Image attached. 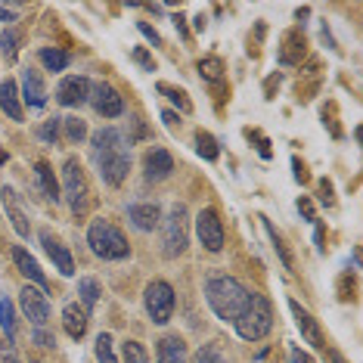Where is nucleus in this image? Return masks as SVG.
I'll use <instances>...</instances> for the list:
<instances>
[{
  "label": "nucleus",
  "instance_id": "nucleus-19",
  "mask_svg": "<svg viewBox=\"0 0 363 363\" xmlns=\"http://www.w3.org/2000/svg\"><path fill=\"white\" fill-rule=\"evenodd\" d=\"M128 218H130V224H134L137 230H143V233H150V230L159 227V220H162V208L155 202H134L128 208Z\"/></svg>",
  "mask_w": 363,
  "mask_h": 363
},
{
  "label": "nucleus",
  "instance_id": "nucleus-12",
  "mask_svg": "<svg viewBox=\"0 0 363 363\" xmlns=\"http://www.w3.org/2000/svg\"><path fill=\"white\" fill-rule=\"evenodd\" d=\"M90 81L81 78V75H69L60 81V87H56V100H60V106H69V109H75V106L87 103L90 100Z\"/></svg>",
  "mask_w": 363,
  "mask_h": 363
},
{
  "label": "nucleus",
  "instance_id": "nucleus-4",
  "mask_svg": "<svg viewBox=\"0 0 363 363\" xmlns=\"http://www.w3.org/2000/svg\"><path fill=\"white\" fill-rule=\"evenodd\" d=\"M233 326H236V333L242 335L245 342H261V338L270 333V326H274V304L264 298V295L252 292V298H249V304H245L242 317H239Z\"/></svg>",
  "mask_w": 363,
  "mask_h": 363
},
{
  "label": "nucleus",
  "instance_id": "nucleus-8",
  "mask_svg": "<svg viewBox=\"0 0 363 363\" xmlns=\"http://www.w3.org/2000/svg\"><path fill=\"white\" fill-rule=\"evenodd\" d=\"M38 242L44 245V252L50 255V261L60 267L62 277H75V258H72L69 245H65L60 236L50 233V230H38Z\"/></svg>",
  "mask_w": 363,
  "mask_h": 363
},
{
  "label": "nucleus",
  "instance_id": "nucleus-5",
  "mask_svg": "<svg viewBox=\"0 0 363 363\" xmlns=\"http://www.w3.org/2000/svg\"><path fill=\"white\" fill-rule=\"evenodd\" d=\"M189 245V218H186V205L177 202L171 205L168 218L162 224V258H180Z\"/></svg>",
  "mask_w": 363,
  "mask_h": 363
},
{
  "label": "nucleus",
  "instance_id": "nucleus-35",
  "mask_svg": "<svg viewBox=\"0 0 363 363\" xmlns=\"http://www.w3.org/2000/svg\"><path fill=\"white\" fill-rule=\"evenodd\" d=\"M0 363H22L19 351H16L13 342H6V338H0Z\"/></svg>",
  "mask_w": 363,
  "mask_h": 363
},
{
  "label": "nucleus",
  "instance_id": "nucleus-10",
  "mask_svg": "<svg viewBox=\"0 0 363 363\" xmlns=\"http://www.w3.org/2000/svg\"><path fill=\"white\" fill-rule=\"evenodd\" d=\"M90 103H94V109L100 112L103 118H118V115L125 112V100H121V94L112 84H106V81L90 87Z\"/></svg>",
  "mask_w": 363,
  "mask_h": 363
},
{
  "label": "nucleus",
  "instance_id": "nucleus-11",
  "mask_svg": "<svg viewBox=\"0 0 363 363\" xmlns=\"http://www.w3.org/2000/svg\"><path fill=\"white\" fill-rule=\"evenodd\" d=\"M196 233H199L202 245L208 252H220L224 249V227H220V218L214 208H205L199 214V220H196Z\"/></svg>",
  "mask_w": 363,
  "mask_h": 363
},
{
  "label": "nucleus",
  "instance_id": "nucleus-27",
  "mask_svg": "<svg viewBox=\"0 0 363 363\" xmlns=\"http://www.w3.org/2000/svg\"><path fill=\"white\" fill-rule=\"evenodd\" d=\"M112 335L109 333H100V335H96V345H94V348H96V360H100V363H118V354H115V348H112Z\"/></svg>",
  "mask_w": 363,
  "mask_h": 363
},
{
  "label": "nucleus",
  "instance_id": "nucleus-22",
  "mask_svg": "<svg viewBox=\"0 0 363 363\" xmlns=\"http://www.w3.org/2000/svg\"><path fill=\"white\" fill-rule=\"evenodd\" d=\"M35 177H38V184L44 186V193L50 196L53 202H60V184H56L50 164H47V162H38V164H35Z\"/></svg>",
  "mask_w": 363,
  "mask_h": 363
},
{
  "label": "nucleus",
  "instance_id": "nucleus-16",
  "mask_svg": "<svg viewBox=\"0 0 363 363\" xmlns=\"http://www.w3.org/2000/svg\"><path fill=\"white\" fill-rule=\"evenodd\" d=\"M13 264L16 267H19V274L26 277V279H31V283H35L40 292L47 295V289H50V283H47V277H44V270H40V264L31 258V255L22 249V245H13Z\"/></svg>",
  "mask_w": 363,
  "mask_h": 363
},
{
  "label": "nucleus",
  "instance_id": "nucleus-6",
  "mask_svg": "<svg viewBox=\"0 0 363 363\" xmlns=\"http://www.w3.org/2000/svg\"><path fill=\"white\" fill-rule=\"evenodd\" d=\"M62 196L75 218H87L90 186H87V177H84V171H81L78 159H65V164H62Z\"/></svg>",
  "mask_w": 363,
  "mask_h": 363
},
{
  "label": "nucleus",
  "instance_id": "nucleus-37",
  "mask_svg": "<svg viewBox=\"0 0 363 363\" xmlns=\"http://www.w3.org/2000/svg\"><path fill=\"white\" fill-rule=\"evenodd\" d=\"M199 72H202V78H220V60H202Z\"/></svg>",
  "mask_w": 363,
  "mask_h": 363
},
{
  "label": "nucleus",
  "instance_id": "nucleus-9",
  "mask_svg": "<svg viewBox=\"0 0 363 363\" xmlns=\"http://www.w3.org/2000/svg\"><path fill=\"white\" fill-rule=\"evenodd\" d=\"M19 304H22V311H26V317L38 326H47V320H50V301H47V295L40 292L38 286H26L19 292Z\"/></svg>",
  "mask_w": 363,
  "mask_h": 363
},
{
  "label": "nucleus",
  "instance_id": "nucleus-14",
  "mask_svg": "<svg viewBox=\"0 0 363 363\" xmlns=\"http://www.w3.org/2000/svg\"><path fill=\"white\" fill-rule=\"evenodd\" d=\"M289 311H292L295 326H298V333L304 335V342H308L311 348H323L326 342H323V333H320V323H317V320H313L311 313L304 311V308H301V304L295 301V298H289Z\"/></svg>",
  "mask_w": 363,
  "mask_h": 363
},
{
  "label": "nucleus",
  "instance_id": "nucleus-17",
  "mask_svg": "<svg viewBox=\"0 0 363 363\" xmlns=\"http://www.w3.org/2000/svg\"><path fill=\"white\" fill-rule=\"evenodd\" d=\"M155 357L159 363H189V348L180 335H162L155 342Z\"/></svg>",
  "mask_w": 363,
  "mask_h": 363
},
{
  "label": "nucleus",
  "instance_id": "nucleus-21",
  "mask_svg": "<svg viewBox=\"0 0 363 363\" xmlns=\"http://www.w3.org/2000/svg\"><path fill=\"white\" fill-rule=\"evenodd\" d=\"M62 326L65 333H69L72 338H81L87 333V313L78 308V304H65L62 308Z\"/></svg>",
  "mask_w": 363,
  "mask_h": 363
},
{
  "label": "nucleus",
  "instance_id": "nucleus-32",
  "mask_svg": "<svg viewBox=\"0 0 363 363\" xmlns=\"http://www.w3.org/2000/svg\"><path fill=\"white\" fill-rule=\"evenodd\" d=\"M159 94H162V96H168V100L174 103L177 109H186V112L193 109V103L186 100V94H184V90H180V87H171V84H159Z\"/></svg>",
  "mask_w": 363,
  "mask_h": 363
},
{
  "label": "nucleus",
  "instance_id": "nucleus-39",
  "mask_svg": "<svg viewBox=\"0 0 363 363\" xmlns=\"http://www.w3.org/2000/svg\"><path fill=\"white\" fill-rule=\"evenodd\" d=\"M137 28H140V31H143V35H146V38H150V40H152V44H155V47H162V38H159V35H155V31H152L150 26H146V22H137Z\"/></svg>",
  "mask_w": 363,
  "mask_h": 363
},
{
  "label": "nucleus",
  "instance_id": "nucleus-2",
  "mask_svg": "<svg viewBox=\"0 0 363 363\" xmlns=\"http://www.w3.org/2000/svg\"><path fill=\"white\" fill-rule=\"evenodd\" d=\"M252 292L233 277H208L205 279V301L211 304V311L227 323H236L242 317L245 304H249Z\"/></svg>",
  "mask_w": 363,
  "mask_h": 363
},
{
  "label": "nucleus",
  "instance_id": "nucleus-40",
  "mask_svg": "<svg viewBox=\"0 0 363 363\" xmlns=\"http://www.w3.org/2000/svg\"><path fill=\"white\" fill-rule=\"evenodd\" d=\"M298 211H301V218H304V220H313V202L298 199Z\"/></svg>",
  "mask_w": 363,
  "mask_h": 363
},
{
  "label": "nucleus",
  "instance_id": "nucleus-41",
  "mask_svg": "<svg viewBox=\"0 0 363 363\" xmlns=\"http://www.w3.org/2000/svg\"><path fill=\"white\" fill-rule=\"evenodd\" d=\"M289 354H292V363H311L308 354H304L301 348H295V345H292V348H289Z\"/></svg>",
  "mask_w": 363,
  "mask_h": 363
},
{
  "label": "nucleus",
  "instance_id": "nucleus-33",
  "mask_svg": "<svg viewBox=\"0 0 363 363\" xmlns=\"http://www.w3.org/2000/svg\"><path fill=\"white\" fill-rule=\"evenodd\" d=\"M121 351H125V363H150V354L140 342H125Z\"/></svg>",
  "mask_w": 363,
  "mask_h": 363
},
{
  "label": "nucleus",
  "instance_id": "nucleus-42",
  "mask_svg": "<svg viewBox=\"0 0 363 363\" xmlns=\"http://www.w3.org/2000/svg\"><path fill=\"white\" fill-rule=\"evenodd\" d=\"M162 118H164V125H168V128H177V115L171 112V109H164V112H162Z\"/></svg>",
  "mask_w": 363,
  "mask_h": 363
},
{
  "label": "nucleus",
  "instance_id": "nucleus-23",
  "mask_svg": "<svg viewBox=\"0 0 363 363\" xmlns=\"http://www.w3.org/2000/svg\"><path fill=\"white\" fill-rule=\"evenodd\" d=\"M40 62H44L47 72H62L69 65V53L65 50H56V47H40Z\"/></svg>",
  "mask_w": 363,
  "mask_h": 363
},
{
  "label": "nucleus",
  "instance_id": "nucleus-36",
  "mask_svg": "<svg viewBox=\"0 0 363 363\" xmlns=\"http://www.w3.org/2000/svg\"><path fill=\"white\" fill-rule=\"evenodd\" d=\"M196 363H227V360L220 357V351L214 348V345H205V348L199 351V357H196Z\"/></svg>",
  "mask_w": 363,
  "mask_h": 363
},
{
  "label": "nucleus",
  "instance_id": "nucleus-44",
  "mask_svg": "<svg viewBox=\"0 0 363 363\" xmlns=\"http://www.w3.org/2000/svg\"><path fill=\"white\" fill-rule=\"evenodd\" d=\"M0 22H13V13H6V10H0Z\"/></svg>",
  "mask_w": 363,
  "mask_h": 363
},
{
  "label": "nucleus",
  "instance_id": "nucleus-26",
  "mask_svg": "<svg viewBox=\"0 0 363 363\" xmlns=\"http://www.w3.org/2000/svg\"><path fill=\"white\" fill-rule=\"evenodd\" d=\"M261 224H264V230H267V236H270V239H274V245H277V255H279V258H283V264H286V267H289V270H292V267H295V261H292V252H289V245L283 242V239H279V233H277V227H274V224H270V220H267V218H261Z\"/></svg>",
  "mask_w": 363,
  "mask_h": 363
},
{
  "label": "nucleus",
  "instance_id": "nucleus-24",
  "mask_svg": "<svg viewBox=\"0 0 363 363\" xmlns=\"http://www.w3.org/2000/svg\"><path fill=\"white\" fill-rule=\"evenodd\" d=\"M19 44H22L19 31L6 28L4 35H0V56H4V60H16V56H19Z\"/></svg>",
  "mask_w": 363,
  "mask_h": 363
},
{
  "label": "nucleus",
  "instance_id": "nucleus-13",
  "mask_svg": "<svg viewBox=\"0 0 363 363\" xmlns=\"http://www.w3.org/2000/svg\"><path fill=\"white\" fill-rule=\"evenodd\" d=\"M0 199H4V211H6V218H10L13 230L22 239H28L31 236V224H28L26 208H22V202H19V193H16L13 186H4V189H0Z\"/></svg>",
  "mask_w": 363,
  "mask_h": 363
},
{
  "label": "nucleus",
  "instance_id": "nucleus-25",
  "mask_svg": "<svg viewBox=\"0 0 363 363\" xmlns=\"http://www.w3.org/2000/svg\"><path fill=\"white\" fill-rule=\"evenodd\" d=\"M0 329H4L6 342H13V338H16V311H13L10 298L0 301Z\"/></svg>",
  "mask_w": 363,
  "mask_h": 363
},
{
  "label": "nucleus",
  "instance_id": "nucleus-3",
  "mask_svg": "<svg viewBox=\"0 0 363 363\" xmlns=\"http://www.w3.org/2000/svg\"><path fill=\"white\" fill-rule=\"evenodd\" d=\"M87 245H90V252H94L96 258H103V261H121V258H128V255H130L128 236L121 233L112 220H106V218L90 220Z\"/></svg>",
  "mask_w": 363,
  "mask_h": 363
},
{
  "label": "nucleus",
  "instance_id": "nucleus-31",
  "mask_svg": "<svg viewBox=\"0 0 363 363\" xmlns=\"http://www.w3.org/2000/svg\"><path fill=\"white\" fill-rule=\"evenodd\" d=\"M289 44V53H283V60L286 62H295V60H298V56L304 53V38L298 35V31H289V35L283 38V47Z\"/></svg>",
  "mask_w": 363,
  "mask_h": 363
},
{
  "label": "nucleus",
  "instance_id": "nucleus-34",
  "mask_svg": "<svg viewBox=\"0 0 363 363\" xmlns=\"http://www.w3.org/2000/svg\"><path fill=\"white\" fill-rule=\"evenodd\" d=\"M56 130H60V118H47L44 125L38 128V137L44 140V143H56Z\"/></svg>",
  "mask_w": 363,
  "mask_h": 363
},
{
  "label": "nucleus",
  "instance_id": "nucleus-43",
  "mask_svg": "<svg viewBox=\"0 0 363 363\" xmlns=\"http://www.w3.org/2000/svg\"><path fill=\"white\" fill-rule=\"evenodd\" d=\"M323 202L333 205V196H329V184H326V180H323Z\"/></svg>",
  "mask_w": 363,
  "mask_h": 363
},
{
  "label": "nucleus",
  "instance_id": "nucleus-28",
  "mask_svg": "<svg viewBox=\"0 0 363 363\" xmlns=\"http://www.w3.org/2000/svg\"><path fill=\"white\" fill-rule=\"evenodd\" d=\"M60 128L65 130V137L72 140V143H81V140H87V121H81V118H62L60 121Z\"/></svg>",
  "mask_w": 363,
  "mask_h": 363
},
{
  "label": "nucleus",
  "instance_id": "nucleus-38",
  "mask_svg": "<svg viewBox=\"0 0 363 363\" xmlns=\"http://www.w3.org/2000/svg\"><path fill=\"white\" fill-rule=\"evenodd\" d=\"M134 60H137L140 65H143V69H146V72H155V62H152V56H150V53H146V50H143V47H137V50H134Z\"/></svg>",
  "mask_w": 363,
  "mask_h": 363
},
{
  "label": "nucleus",
  "instance_id": "nucleus-18",
  "mask_svg": "<svg viewBox=\"0 0 363 363\" xmlns=\"http://www.w3.org/2000/svg\"><path fill=\"white\" fill-rule=\"evenodd\" d=\"M0 109L6 118L13 121H26V109H22V96H19V84L13 78L0 81Z\"/></svg>",
  "mask_w": 363,
  "mask_h": 363
},
{
  "label": "nucleus",
  "instance_id": "nucleus-45",
  "mask_svg": "<svg viewBox=\"0 0 363 363\" xmlns=\"http://www.w3.org/2000/svg\"><path fill=\"white\" fill-rule=\"evenodd\" d=\"M329 360H333V363H348V360L342 357V354H329Z\"/></svg>",
  "mask_w": 363,
  "mask_h": 363
},
{
  "label": "nucleus",
  "instance_id": "nucleus-15",
  "mask_svg": "<svg viewBox=\"0 0 363 363\" xmlns=\"http://www.w3.org/2000/svg\"><path fill=\"white\" fill-rule=\"evenodd\" d=\"M143 174L146 180H152V184H159V180H168L171 174H174V159H171L168 150H150L143 159Z\"/></svg>",
  "mask_w": 363,
  "mask_h": 363
},
{
  "label": "nucleus",
  "instance_id": "nucleus-20",
  "mask_svg": "<svg viewBox=\"0 0 363 363\" xmlns=\"http://www.w3.org/2000/svg\"><path fill=\"white\" fill-rule=\"evenodd\" d=\"M19 96L31 106V109H44L47 90H44V81H40V75H38L35 69H26V72H22V90H19Z\"/></svg>",
  "mask_w": 363,
  "mask_h": 363
},
{
  "label": "nucleus",
  "instance_id": "nucleus-30",
  "mask_svg": "<svg viewBox=\"0 0 363 363\" xmlns=\"http://www.w3.org/2000/svg\"><path fill=\"white\" fill-rule=\"evenodd\" d=\"M196 146H199V155L202 159H208V162H214L218 159V140H214L208 130H199V134H196Z\"/></svg>",
  "mask_w": 363,
  "mask_h": 363
},
{
  "label": "nucleus",
  "instance_id": "nucleus-1",
  "mask_svg": "<svg viewBox=\"0 0 363 363\" xmlns=\"http://www.w3.org/2000/svg\"><path fill=\"white\" fill-rule=\"evenodd\" d=\"M90 155H94V164L100 171V177L109 186H121L130 171V152L125 146V140L115 128H103L96 130L94 140H90Z\"/></svg>",
  "mask_w": 363,
  "mask_h": 363
},
{
  "label": "nucleus",
  "instance_id": "nucleus-7",
  "mask_svg": "<svg viewBox=\"0 0 363 363\" xmlns=\"http://www.w3.org/2000/svg\"><path fill=\"white\" fill-rule=\"evenodd\" d=\"M143 304L146 313L152 317V323H168L174 317V289H171L168 279H152L143 292Z\"/></svg>",
  "mask_w": 363,
  "mask_h": 363
},
{
  "label": "nucleus",
  "instance_id": "nucleus-29",
  "mask_svg": "<svg viewBox=\"0 0 363 363\" xmlns=\"http://www.w3.org/2000/svg\"><path fill=\"white\" fill-rule=\"evenodd\" d=\"M78 292H81V301L87 304V313L94 311V304L100 301V283H96L94 277H87V279H81L78 283Z\"/></svg>",
  "mask_w": 363,
  "mask_h": 363
}]
</instances>
